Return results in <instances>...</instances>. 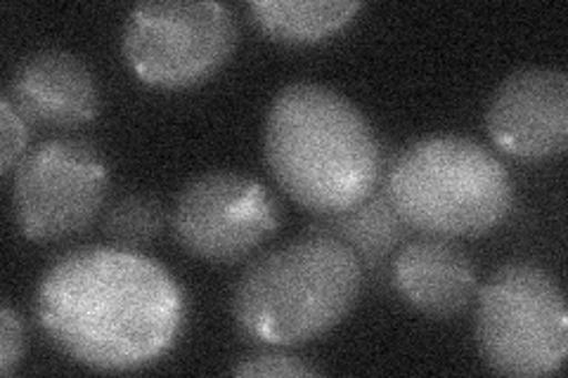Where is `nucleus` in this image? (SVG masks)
<instances>
[{
    "instance_id": "f257e3e1",
    "label": "nucleus",
    "mask_w": 568,
    "mask_h": 378,
    "mask_svg": "<svg viewBox=\"0 0 568 378\" xmlns=\"http://www.w3.org/2000/svg\"><path fill=\"white\" fill-rule=\"evenodd\" d=\"M43 336L71 362L135 371L159 362L185 324V296L164 265L119 246L69 251L33 298Z\"/></svg>"
},
{
    "instance_id": "f03ea898",
    "label": "nucleus",
    "mask_w": 568,
    "mask_h": 378,
    "mask_svg": "<svg viewBox=\"0 0 568 378\" xmlns=\"http://www.w3.org/2000/svg\"><path fill=\"white\" fill-rule=\"evenodd\" d=\"M263 150L280 190L315 215L358 206L382 177L372 125L351 100L320 83L280 90L265 116Z\"/></svg>"
},
{
    "instance_id": "7ed1b4c3",
    "label": "nucleus",
    "mask_w": 568,
    "mask_h": 378,
    "mask_svg": "<svg viewBox=\"0 0 568 378\" xmlns=\"http://www.w3.org/2000/svg\"><path fill=\"white\" fill-rule=\"evenodd\" d=\"M363 289V263L329 234L306 232L246 265L233 317L244 338L296 348L342 324Z\"/></svg>"
},
{
    "instance_id": "20e7f679",
    "label": "nucleus",
    "mask_w": 568,
    "mask_h": 378,
    "mask_svg": "<svg viewBox=\"0 0 568 378\" xmlns=\"http://www.w3.org/2000/svg\"><path fill=\"white\" fill-rule=\"evenodd\" d=\"M384 192L407 227L443 239L484 237L514 206L507 166L462 135H432L400 150Z\"/></svg>"
},
{
    "instance_id": "39448f33",
    "label": "nucleus",
    "mask_w": 568,
    "mask_h": 378,
    "mask_svg": "<svg viewBox=\"0 0 568 378\" xmlns=\"http://www.w3.org/2000/svg\"><path fill=\"white\" fill-rule=\"evenodd\" d=\"M476 344L486 365L511 378L557 374L568 355V313L545 267L514 260L478 289Z\"/></svg>"
},
{
    "instance_id": "423d86ee",
    "label": "nucleus",
    "mask_w": 568,
    "mask_h": 378,
    "mask_svg": "<svg viewBox=\"0 0 568 378\" xmlns=\"http://www.w3.org/2000/svg\"><path fill=\"white\" fill-rule=\"evenodd\" d=\"M237 39L235 12L223 3L145 0L126 17L121 52L142 83L185 90L216 76L233 58Z\"/></svg>"
},
{
    "instance_id": "0eeeda50",
    "label": "nucleus",
    "mask_w": 568,
    "mask_h": 378,
    "mask_svg": "<svg viewBox=\"0 0 568 378\" xmlns=\"http://www.w3.org/2000/svg\"><path fill=\"white\" fill-rule=\"evenodd\" d=\"M106 185V161L91 142L45 140L12 171V221L29 242L69 239L95 221Z\"/></svg>"
},
{
    "instance_id": "6e6552de",
    "label": "nucleus",
    "mask_w": 568,
    "mask_h": 378,
    "mask_svg": "<svg viewBox=\"0 0 568 378\" xmlns=\"http://www.w3.org/2000/svg\"><path fill=\"white\" fill-rule=\"evenodd\" d=\"M280 223L273 194L256 177L211 171L183 187L171 227L185 254L206 263H237L275 234Z\"/></svg>"
},
{
    "instance_id": "1a4fd4ad",
    "label": "nucleus",
    "mask_w": 568,
    "mask_h": 378,
    "mask_svg": "<svg viewBox=\"0 0 568 378\" xmlns=\"http://www.w3.org/2000/svg\"><path fill=\"white\" fill-rule=\"evenodd\" d=\"M486 129L519 161L557 159L568 150V79L561 69L526 67L509 74L488 102Z\"/></svg>"
},
{
    "instance_id": "9d476101",
    "label": "nucleus",
    "mask_w": 568,
    "mask_h": 378,
    "mask_svg": "<svg viewBox=\"0 0 568 378\" xmlns=\"http://www.w3.org/2000/svg\"><path fill=\"white\" fill-rule=\"evenodd\" d=\"M3 100L29 125L43 129H79L100 112L95 74L67 50L31 52L14 69Z\"/></svg>"
},
{
    "instance_id": "9b49d317",
    "label": "nucleus",
    "mask_w": 568,
    "mask_h": 378,
    "mask_svg": "<svg viewBox=\"0 0 568 378\" xmlns=\"http://www.w3.org/2000/svg\"><path fill=\"white\" fill-rule=\"evenodd\" d=\"M390 284L407 308L432 319L462 315L478 294L476 267L467 251L453 239L429 234L396 251Z\"/></svg>"
},
{
    "instance_id": "f8f14e48",
    "label": "nucleus",
    "mask_w": 568,
    "mask_h": 378,
    "mask_svg": "<svg viewBox=\"0 0 568 378\" xmlns=\"http://www.w3.org/2000/svg\"><path fill=\"white\" fill-rule=\"evenodd\" d=\"M407 227L396 208L390 206L384 190H375L358 206L342 213L317 215L308 232L329 234V237L344 242L363 267H379L396 254V248L405 242Z\"/></svg>"
},
{
    "instance_id": "ddd939ff",
    "label": "nucleus",
    "mask_w": 568,
    "mask_h": 378,
    "mask_svg": "<svg viewBox=\"0 0 568 378\" xmlns=\"http://www.w3.org/2000/svg\"><path fill=\"white\" fill-rule=\"evenodd\" d=\"M361 3L348 0H256L248 6L263 35L284 45H313L342 31Z\"/></svg>"
},
{
    "instance_id": "4468645a",
    "label": "nucleus",
    "mask_w": 568,
    "mask_h": 378,
    "mask_svg": "<svg viewBox=\"0 0 568 378\" xmlns=\"http://www.w3.org/2000/svg\"><path fill=\"white\" fill-rule=\"evenodd\" d=\"M166 223V206L156 196L133 192L110 206L102 229L114 246L135 251L162 237Z\"/></svg>"
},
{
    "instance_id": "2eb2a0df",
    "label": "nucleus",
    "mask_w": 568,
    "mask_h": 378,
    "mask_svg": "<svg viewBox=\"0 0 568 378\" xmlns=\"http://www.w3.org/2000/svg\"><path fill=\"white\" fill-rule=\"evenodd\" d=\"M233 376H254V378H304L320 376V369L308 362L284 353H261L246 357L237 367L230 371Z\"/></svg>"
},
{
    "instance_id": "dca6fc26",
    "label": "nucleus",
    "mask_w": 568,
    "mask_h": 378,
    "mask_svg": "<svg viewBox=\"0 0 568 378\" xmlns=\"http://www.w3.org/2000/svg\"><path fill=\"white\" fill-rule=\"evenodd\" d=\"M29 123L12 110L8 100L0 102V171L12 175L27 154Z\"/></svg>"
},
{
    "instance_id": "f3484780",
    "label": "nucleus",
    "mask_w": 568,
    "mask_h": 378,
    "mask_svg": "<svg viewBox=\"0 0 568 378\" xmlns=\"http://www.w3.org/2000/svg\"><path fill=\"white\" fill-rule=\"evenodd\" d=\"M24 357V327L22 317L12 310L10 303H3L0 310V374L12 376Z\"/></svg>"
}]
</instances>
